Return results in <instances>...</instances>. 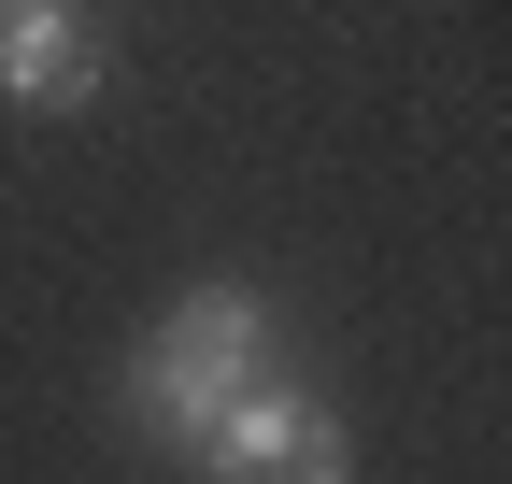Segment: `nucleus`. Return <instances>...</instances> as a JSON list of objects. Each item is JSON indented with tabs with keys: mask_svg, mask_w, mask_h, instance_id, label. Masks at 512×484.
<instances>
[{
	"mask_svg": "<svg viewBox=\"0 0 512 484\" xmlns=\"http://www.w3.org/2000/svg\"><path fill=\"white\" fill-rule=\"evenodd\" d=\"M256 371H271V299H256L242 271H200L143 328V356H128V413H143L171 456H200V428L228 413V385H256Z\"/></svg>",
	"mask_w": 512,
	"mask_h": 484,
	"instance_id": "nucleus-1",
	"label": "nucleus"
},
{
	"mask_svg": "<svg viewBox=\"0 0 512 484\" xmlns=\"http://www.w3.org/2000/svg\"><path fill=\"white\" fill-rule=\"evenodd\" d=\"M200 470H228V484H342L356 442H342V413L313 399L299 371H256V385H228V413L200 428Z\"/></svg>",
	"mask_w": 512,
	"mask_h": 484,
	"instance_id": "nucleus-2",
	"label": "nucleus"
},
{
	"mask_svg": "<svg viewBox=\"0 0 512 484\" xmlns=\"http://www.w3.org/2000/svg\"><path fill=\"white\" fill-rule=\"evenodd\" d=\"M100 86H114V57H100V29L72 0H15L0 15V100L15 114H86Z\"/></svg>",
	"mask_w": 512,
	"mask_h": 484,
	"instance_id": "nucleus-3",
	"label": "nucleus"
},
{
	"mask_svg": "<svg viewBox=\"0 0 512 484\" xmlns=\"http://www.w3.org/2000/svg\"><path fill=\"white\" fill-rule=\"evenodd\" d=\"M0 15H15V0H0Z\"/></svg>",
	"mask_w": 512,
	"mask_h": 484,
	"instance_id": "nucleus-4",
	"label": "nucleus"
}]
</instances>
